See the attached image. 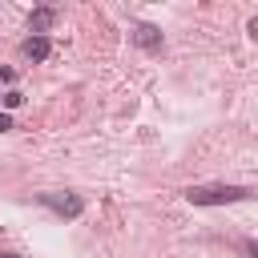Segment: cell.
<instances>
[{
  "label": "cell",
  "instance_id": "cell-3",
  "mask_svg": "<svg viewBox=\"0 0 258 258\" xmlns=\"http://www.w3.org/2000/svg\"><path fill=\"white\" fill-rule=\"evenodd\" d=\"M133 40H137L145 52H157V48L165 44V40H161V28H153V24H137V28H133Z\"/></svg>",
  "mask_w": 258,
  "mask_h": 258
},
{
  "label": "cell",
  "instance_id": "cell-5",
  "mask_svg": "<svg viewBox=\"0 0 258 258\" xmlns=\"http://www.w3.org/2000/svg\"><path fill=\"white\" fill-rule=\"evenodd\" d=\"M52 20H56V12H52V8H36V12L28 16V28H32V36H44V32L52 28Z\"/></svg>",
  "mask_w": 258,
  "mask_h": 258
},
{
  "label": "cell",
  "instance_id": "cell-4",
  "mask_svg": "<svg viewBox=\"0 0 258 258\" xmlns=\"http://www.w3.org/2000/svg\"><path fill=\"white\" fill-rule=\"evenodd\" d=\"M48 52H52V40H48V36H28V40H24V56H28V60L40 64V60H48Z\"/></svg>",
  "mask_w": 258,
  "mask_h": 258
},
{
  "label": "cell",
  "instance_id": "cell-10",
  "mask_svg": "<svg viewBox=\"0 0 258 258\" xmlns=\"http://www.w3.org/2000/svg\"><path fill=\"white\" fill-rule=\"evenodd\" d=\"M246 254H250V258H258V242H246Z\"/></svg>",
  "mask_w": 258,
  "mask_h": 258
},
{
  "label": "cell",
  "instance_id": "cell-8",
  "mask_svg": "<svg viewBox=\"0 0 258 258\" xmlns=\"http://www.w3.org/2000/svg\"><path fill=\"white\" fill-rule=\"evenodd\" d=\"M246 32H250V40H258V16H254V20L246 24Z\"/></svg>",
  "mask_w": 258,
  "mask_h": 258
},
{
  "label": "cell",
  "instance_id": "cell-11",
  "mask_svg": "<svg viewBox=\"0 0 258 258\" xmlns=\"http://www.w3.org/2000/svg\"><path fill=\"white\" fill-rule=\"evenodd\" d=\"M0 258H20V254H8V250H4V254H0Z\"/></svg>",
  "mask_w": 258,
  "mask_h": 258
},
{
  "label": "cell",
  "instance_id": "cell-9",
  "mask_svg": "<svg viewBox=\"0 0 258 258\" xmlns=\"http://www.w3.org/2000/svg\"><path fill=\"white\" fill-rule=\"evenodd\" d=\"M4 129H12V117H8V113H0V133H4Z\"/></svg>",
  "mask_w": 258,
  "mask_h": 258
},
{
  "label": "cell",
  "instance_id": "cell-1",
  "mask_svg": "<svg viewBox=\"0 0 258 258\" xmlns=\"http://www.w3.org/2000/svg\"><path fill=\"white\" fill-rule=\"evenodd\" d=\"M246 198H250L246 185H226V181H218V185H189L185 189L189 206H230V202H246Z\"/></svg>",
  "mask_w": 258,
  "mask_h": 258
},
{
  "label": "cell",
  "instance_id": "cell-7",
  "mask_svg": "<svg viewBox=\"0 0 258 258\" xmlns=\"http://www.w3.org/2000/svg\"><path fill=\"white\" fill-rule=\"evenodd\" d=\"M12 81H16V73L12 69H0V85H12Z\"/></svg>",
  "mask_w": 258,
  "mask_h": 258
},
{
  "label": "cell",
  "instance_id": "cell-2",
  "mask_svg": "<svg viewBox=\"0 0 258 258\" xmlns=\"http://www.w3.org/2000/svg\"><path fill=\"white\" fill-rule=\"evenodd\" d=\"M36 202H40V206H48V210H52L56 218H64V222H73V218H81V214H85V198H81V194H69V189H64V194H60V189L36 194Z\"/></svg>",
  "mask_w": 258,
  "mask_h": 258
},
{
  "label": "cell",
  "instance_id": "cell-6",
  "mask_svg": "<svg viewBox=\"0 0 258 258\" xmlns=\"http://www.w3.org/2000/svg\"><path fill=\"white\" fill-rule=\"evenodd\" d=\"M20 101H24V93H20V89H8V93H4V109H16Z\"/></svg>",
  "mask_w": 258,
  "mask_h": 258
}]
</instances>
